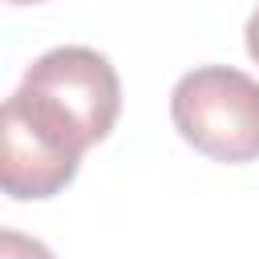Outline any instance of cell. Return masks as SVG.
<instances>
[{
	"label": "cell",
	"mask_w": 259,
	"mask_h": 259,
	"mask_svg": "<svg viewBox=\"0 0 259 259\" xmlns=\"http://www.w3.org/2000/svg\"><path fill=\"white\" fill-rule=\"evenodd\" d=\"M121 113V81L109 57L61 45L36 57L0 113V182L8 198H53Z\"/></svg>",
	"instance_id": "6da1fadb"
},
{
	"label": "cell",
	"mask_w": 259,
	"mask_h": 259,
	"mask_svg": "<svg viewBox=\"0 0 259 259\" xmlns=\"http://www.w3.org/2000/svg\"><path fill=\"white\" fill-rule=\"evenodd\" d=\"M170 117L198 154L239 166L259 158V81L231 65H202L178 77Z\"/></svg>",
	"instance_id": "7a4b0ae2"
},
{
	"label": "cell",
	"mask_w": 259,
	"mask_h": 259,
	"mask_svg": "<svg viewBox=\"0 0 259 259\" xmlns=\"http://www.w3.org/2000/svg\"><path fill=\"white\" fill-rule=\"evenodd\" d=\"M0 259H53V251L40 239H28V235L4 227L0 231Z\"/></svg>",
	"instance_id": "3957f363"
},
{
	"label": "cell",
	"mask_w": 259,
	"mask_h": 259,
	"mask_svg": "<svg viewBox=\"0 0 259 259\" xmlns=\"http://www.w3.org/2000/svg\"><path fill=\"white\" fill-rule=\"evenodd\" d=\"M247 53H251V61L259 65V8H255L251 20H247Z\"/></svg>",
	"instance_id": "277c9868"
},
{
	"label": "cell",
	"mask_w": 259,
	"mask_h": 259,
	"mask_svg": "<svg viewBox=\"0 0 259 259\" xmlns=\"http://www.w3.org/2000/svg\"><path fill=\"white\" fill-rule=\"evenodd\" d=\"M8 4H36V0H8Z\"/></svg>",
	"instance_id": "5b68a950"
}]
</instances>
